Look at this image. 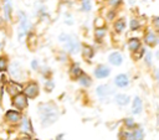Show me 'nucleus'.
Listing matches in <instances>:
<instances>
[{
	"mask_svg": "<svg viewBox=\"0 0 159 140\" xmlns=\"http://www.w3.org/2000/svg\"><path fill=\"white\" fill-rule=\"evenodd\" d=\"M9 66V59L6 56H0V73H4L7 71Z\"/></svg>",
	"mask_w": 159,
	"mask_h": 140,
	"instance_id": "cd10ccee",
	"label": "nucleus"
},
{
	"mask_svg": "<svg viewBox=\"0 0 159 140\" xmlns=\"http://www.w3.org/2000/svg\"><path fill=\"white\" fill-rule=\"evenodd\" d=\"M2 14L5 22H10L12 20V2L11 0H2Z\"/></svg>",
	"mask_w": 159,
	"mask_h": 140,
	"instance_id": "6e6552de",
	"label": "nucleus"
},
{
	"mask_svg": "<svg viewBox=\"0 0 159 140\" xmlns=\"http://www.w3.org/2000/svg\"><path fill=\"white\" fill-rule=\"evenodd\" d=\"M1 48H2V43L0 42V50H1Z\"/></svg>",
	"mask_w": 159,
	"mask_h": 140,
	"instance_id": "49530a36",
	"label": "nucleus"
},
{
	"mask_svg": "<svg viewBox=\"0 0 159 140\" xmlns=\"http://www.w3.org/2000/svg\"><path fill=\"white\" fill-rule=\"evenodd\" d=\"M93 73H94V77H96V78L103 79V78H107V77L111 74V68H109L108 66H106V64H98V66L94 68Z\"/></svg>",
	"mask_w": 159,
	"mask_h": 140,
	"instance_id": "1a4fd4ad",
	"label": "nucleus"
},
{
	"mask_svg": "<svg viewBox=\"0 0 159 140\" xmlns=\"http://www.w3.org/2000/svg\"><path fill=\"white\" fill-rule=\"evenodd\" d=\"M31 68H32L34 71H37V69H39V61H37V59H32V61H31Z\"/></svg>",
	"mask_w": 159,
	"mask_h": 140,
	"instance_id": "58836bf2",
	"label": "nucleus"
},
{
	"mask_svg": "<svg viewBox=\"0 0 159 140\" xmlns=\"http://www.w3.org/2000/svg\"><path fill=\"white\" fill-rule=\"evenodd\" d=\"M82 56L84 59L89 61L92 59V57L94 56V48L91 46V45H82Z\"/></svg>",
	"mask_w": 159,
	"mask_h": 140,
	"instance_id": "aec40b11",
	"label": "nucleus"
},
{
	"mask_svg": "<svg viewBox=\"0 0 159 140\" xmlns=\"http://www.w3.org/2000/svg\"><path fill=\"white\" fill-rule=\"evenodd\" d=\"M21 131L25 133V134H32L34 133V128H32V124H31V120L29 118H22L21 120V126H20Z\"/></svg>",
	"mask_w": 159,
	"mask_h": 140,
	"instance_id": "a211bd4d",
	"label": "nucleus"
},
{
	"mask_svg": "<svg viewBox=\"0 0 159 140\" xmlns=\"http://www.w3.org/2000/svg\"><path fill=\"white\" fill-rule=\"evenodd\" d=\"M26 43H27V46L30 48H35V46H36V36H35V33L32 31H30L27 33V36H26Z\"/></svg>",
	"mask_w": 159,
	"mask_h": 140,
	"instance_id": "393cba45",
	"label": "nucleus"
},
{
	"mask_svg": "<svg viewBox=\"0 0 159 140\" xmlns=\"http://www.w3.org/2000/svg\"><path fill=\"white\" fill-rule=\"evenodd\" d=\"M5 119L6 121L11 123V124H16L20 121L21 119V113L20 110H15V109H9L6 113H5Z\"/></svg>",
	"mask_w": 159,
	"mask_h": 140,
	"instance_id": "9d476101",
	"label": "nucleus"
},
{
	"mask_svg": "<svg viewBox=\"0 0 159 140\" xmlns=\"http://www.w3.org/2000/svg\"><path fill=\"white\" fill-rule=\"evenodd\" d=\"M63 47H65L66 52H68L71 55H76V53H78L81 51V43L73 35L68 36V38L63 42Z\"/></svg>",
	"mask_w": 159,
	"mask_h": 140,
	"instance_id": "7ed1b4c3",
	"label": "nucleus"
},
{
	"mask_svg": "<svg viewBox=\"0 0 159 140\" xmlns=\"http://www.w3.org/2000/svg\"><path fill=\"white\" fill-rule=\"evenodd\" d=\"M144 139V131L142 128H135L130 131V140H143Z\"/></svg>",
	"mask_w": 159,
	"mask_h": 140,
	"instance_id": "b1692460",
	"label": "nucleus"
},
{
	"mask_svg": "<svg viewBox=\"0 0 159 140\" xmlns=\"http://www.w3.org/2000/svg\"><path fill=\"white\" fill-rule=\"evenodd\" d=\"M68 36H70V33H65V32H62V33H60V36H58V41L63 43V42L68 38Z\"/></svg>",
	"mask_w": 159,
	"mask_h": 140,
	"instance_id": "4c0bfd02",
	"label": "nucleus"
},
{
	"mask_svg": "<svg viewBox=\"0 0 159 140\" xmlns=\"http://www.w3.org/2000/svg\"><path fill=\"white\" fill-rule=\"evenodd\" d=\"M155 58H157V59H159V50L155 52Z\"/></svg>",
	"mask_w": 159,
	"mask_h": 140,
	"instance_id": "a18cd8bd",
	"label": "nucleus"
},
{
	"mask_svg": "<svg viewBox=\"0 0 159 140\" xmlns=\"http://www.w3.org/2000/svg\"><path fill=\"white\" fill-rule=\"evenodd\" d=\"M129 28H130V31H138L139 28H140V22H139V20L138 19H135V17H133V19H130V21H129Z\"/></svg>",
	"mask_w": 159,
	"mask_h": 140,
	"instance_id": "c85d7f7f",
	"label": "nucleus"
},
{
	"mask_svg": "<svg viewBox=\"0 0 159 140\" xmlns=\"http://www.w3.org/2000/svg\"><path fill=\"white\" fill-rule=\"evenodd\" d=\"M116 15H117V11H116V9H111L108 12H107V20L108 21H113L114 20V17H116Z\"/></svg>",
	"mask_w": 159,
	"mask_h": 140,
	"instance_id": "f704fd0d",
	"label": "nucleus"
},
{
	"mask_svg": "<svg viewBox=\"0 0 159 140\" xmlns=\"http://www.w3.org/2000/svg\"><path fill=\"white\" fill-rule=\"evenodd\" d=\"M9 71H10V74H11L12 78H15V79H21V77H22V69H21V67H20V64H19L17 62L11 63Z\"/></svg>",
	"mask_w": 159,
	"mask_h": 140,
	"instance_id": "f8f14e48",
	"label": "nucleus"
},
{
	"mask_svg": "<svg viewBox=\"0 0 159 140\" xmlns=\"http://www.w3.org/2000/svg\"><path fill=\"white\" fill-rule=\"evenodd\" d=\"M6 89H7V92H9L12 97H14L15 94H17V93H21V90H22L21 85H20L17 82H15V81L7 82V83H6Z\"/></svg>",
	"mask_w": 159,
	"mask_h": 140,
	"instance_id": "dca6fc26",
	"label": "nucleus"
},
{
	"mask_svg": "<svg viewBox=\"0 0 159 140\" xmlns=\"http://www.w3.org/2000/svg\"><path fill=\"white\" fill-rule=\"evenodd\" d=\"M39 110V115H40V120H41V125L42 126H50L53 123L57 121L60 114L58 110L56 109V107L51 103H41L37 108Z\"/></svg>",
	"mask_w": 159,
	"mask_h": 140,
	"instance_id": "f257e3e1",
	"label": "nucleus"
},
{
	"mask_svg": "<svg viewBox=\"0 0 159 140\" xmlns=\"http://www.w3.org/2000/svg\"><path fill=\"white\" fill-rule=\"evenodd\" d=\"M123 124H124V128L127 130H134L137 128V124H135V121H134L133 118H125L123 120Z\"/></svg>",
	"mask_w": 159,
	"mask_h": 140,
	"instance_id": "a878e982",
	"label": "nucleus"
},
{
	"mask_svg": "<svg viewBox=\"0 0 159 140\" xmlns=\"http://www.w3.org/2000/svg\"><path fill=\"white\" fill-rule=\"evenodd\" d=\"M4 25H5V20H4L2 17H0V28L4 27Z\"/></svg>",
	"mask_w": 159,
	"mask_h": 140,
	"instance_id": "c03bdc74",
	"label": "nucleus"
},
{
	"mask_svg": "<svg viewBox=\"0 0 159 140\" xmlns=\"http://www.w3.org/2000/svg\"><path fill=\"white\" fill-rule=\"evenodd\" d=\"M19 28H17V38L20 42H22L24 38H26L27 33L31 31V24L27 19V15L24 11H19Z\"/></svg>",
	"mask_w": 159,
	"mask_h": 140,
	"instance_id": "f03ea898",
	"label": "nucleus"
},
{
	"mask_svg": "<svg viewBox=\"0 0 159 140\" xmlns=\"http://www.w3.org/2000/svg\"><path fill=\"white\" fill-rule=\"evenodd\" d=\"M96 94L99 97L101 100H108L109 97L113 94V89L109 84H101L96 89Z\"/></svg>",
	"mask_w": 159,
	"mask_h": 140,
	"instance_id": "39448f33",
	"label": "nucleus"
},
{
	"mask_svg": "<svg viewBox=\"0 0 159 140\" xmlns=\"http://www.w3.org/2000/svg\"><path fill=\"white\" fill-rule=\"evenodd\" d=\"M154 78L159 82V69H155V71H154Z\"/></svg>",
	"mask_w": 159,
	"mask_h": 140,
	"instance_id": "79ce46f5",
	"label": "nucleus"
},
{
	"mask_svg": "<svg viewBox=\"0 0 159 140\" xmlns=\"http://www.w3.org/2000/svg\"><path fill=\"white\" fill-rule=\"evenodd\" d=\"M144 43L149 47H154L159 43V37L157 36V33L152 30H148L145 33H144Z\"/></svg>",
	"mask_w": 159,
	"mask_h": 140,
	"instance_id": "0eeeda50",
	"label": "nucleus"
},
{
	"mask_svg": "<svg viewBox=\"0 0 159 140\" xmlns=\"http://www.w3.org/2000/svg\"><path fill=\"white\" fill-rule=\"evenodd\" d=\"M107 33V28L106 27H99V28H94L93 31V36H94V40L97 42H102V40L104 38Z\"/></svg>",
	"mask_w": 159,
	"mask_h": 140,
	"instance_id": "4be33fe9",
	"label": "nucleus"
},
{
	"mask_svg": "<svg viewBox=\"0 0 159 140\" xmlns=\"http://www.w3.org/2000/svg\"><path fill=\"white\" fill-rule=\"evenodd\" d=\"M128 50L130 51V52H137L140 47H142V41H140V38H138V37H130L129 40H128Z\"/></svg>",
	"mask_w": 159,
	"mask_h": 140,
	"instance_id": "2eb2a0df",
	"label": "nucleus"
},
{
	"mask_svg": "<svg viewBox=\"0 0 159 140\" xmlns=\"http://www.w3.org/2000/svg\"><path fill=\"white\" fill-rule=\"evenodd\" d=\"M93 25H94V28H99V27H106V26H104V25H106L104 17H101V16L96 17V19H94V22H93Z\"/></svg>",
	"mask_w": 159,
	"mask_h": 140,
	"instance_id": "c756f323",
	"label": "nucleus"
},
{
	"mask_svg": "<svg viewBox=\"0 0 159 140\" xmlns=\"http://www.w3.org/2000/svg\"><path fill=\"white\" fill-rule=\"evenodd\" d=\"M152 26L154 27V30L157 32H159V15L153 16V19H152Z\"/></svg>",
	"mask_w": 159,
	"mask_h": 140,
	"instance_id": "72a5a7b5",
	"label": "nucleus"
},
{
	"mask_svg": "<svg viewBox=\"0 0 159 140\" xmlns=\"http://www.w3.org/2000/svg\"><path fill=\"white\" fill-rule=\"evenodd\" d=\"M82 12H89L92 10V2L91 0H82L81 1V9Z\"/></svg>",
	"mask_w": 159,
	"mask_h": 140,
	"instance_id": "bb28decb",
	"label": "nucleus"
},
{
	"mask_svg": "<svg viewBox=\"0 0 159 140\" xmlns=\"http://www.w3.org/2000/svg\"><path fill=\"white\" fill-rule=\"evenodd\" d=\"M152 56H153V55H152V52H149V51H147L145 55L143 56V57H144V62H145L147 66H150V64H152Z\"/></svg>",
	"mask_w": 159,
	"mask_h": 140,
	"instance_id": "c9c22d12",
	"label": "nucleus"
},
{
	"mask_svg": "<svg viewBox=\"0 0 159 140\" xmlns=\"http://www.w3.org/2000/svg\"><path fill=\"white\" fill-rule=\"evenodd\" d=\"M108 61H109V63H111L112 66H120L122 62H123V56H122L120 52L114 51V52H112V53L108 56Z\"/></svg>",
	"mask_w": 159,
	"mask_h": 140,
	"instance_id": "4468645a",
	"label": "nucleus"
},
{
	"mask_svg": "<svg viewBox=\"0 0 159 140\" xmlns=\"http://www.w3.org/2000/svg\"><path fill=\"white\" fill-rule=\"evenodd\" d=\"M39 93H40V87H39V84H37L36 82H34V81L29 82V83L25 85V88H24V94H25L27 98L34 99V98H36V97L39 95Z\"/></svg>",
	"mask_w": 159,
	"mask_h": 140,
	"instance_id": "20e7f679",
	"label": "nucleus"
},
{
	"mask_svg": "<svg viewBox=\"0 0 159 140\" xmlns=\"http://www.w3.org/2000/svg\"><path fill=\"white\" fill-rule=\"evenodd\" d=\"M42 74L43 76H50L51 74V71H50V68H47V67H43V71H42Z\"/></svg>",
	"mask_w": 159,
	"mask_h": 140,
	"instance_id": "a19ab883",
	"label": "nucleus"
},
{
	"mask_svg": "<svg viewBox=\"0 0 159 140\" xmlns=\"http://www.w3.org/2000/svg\"><path fill=\"white\" fill-rule=\"evenodd\" d=\"M145 52H147V48H145V47H140L137 52L133 53V58H135V59H140V58L145 55Z\"/></svg>",
	"mask_w": 159,
	"mask_h": 140,
	"instance_id": "7c9ffc66",
	"label": "nucleus"
},
{
	"mask_svg": "<svg viewBox=\"0 0 159 140\" xmlns=\"http://www.w3.org/2000/svg\"><path fill=\"white\" fill-rule=\"evenodd\" d=\"M78 83L82 85V87H84V88H87V87H89L91 84H92V79H91V77L87 74V73H82L80 77H78Z\"/></svg>",
	"mask_w": 159,
	"mask_h": 140,
	"instance_id": "5701e85b",
	"label": "nucleus"
},
{
	"mask_svg": "<svg viewBox=\"0 0 159 140\" xmlns=\"http://www.w3.org/2000/svg\"><path fill=\"white\" fill-rule=\"evenodd\" d=\"M107 4L112 7V9H117L118 6H120L123 4V0H106Z\"/></svg>",
	"mask_w": 159,
	"mask_h": 140,
	"instance_id": "2f4dec72",
	"label": "nucleus"
},
{
	"mask_svg": "<svg viewBox=\"0 0 159 140\" xmlns=\"http://www.w3.org/2000/svg\"><path fill=\"white\" fill-rule=\"evenodd\" d=\"M114 84L118 88H125L129 84V77L127 73H119L114 77Z\"/></svg>",
	"mask_w": 159,
	"mask_h": 140,
	"instance_id": "9b49d317",
	"label": "nucleus"
},
{
	"mask_svg": "<svg viewBox=\"0 0 159 140\" xmlns=\"http://www.w3.org/2000/svg\"><path fill=\"white\" fill-rule=\"evenodd\" d=\"M129 100H130L129 95H127V94H124V93L117 94V95L114 97V102H116L118 105H120V107H124V105H127V104L129 103Z\"/></svg>",
	"mask_w": 159,
	"mask_h": 140,
	"instance_id": "412c9836",
	"label": "nucleus"
},
{
	"mask_svg": "<svg viewBox=\"0 0 159 140\" xmlns=\"http://www.w3.org/2000/svg\"><path fill=\"white\" fill-rule=\"evenodd\" d=\"M12 104L17 110H24L27 107V97L21 92L12 97Z\"/></svg>",
	"mask_w": 159,
	"mask_h": 140,
	"instance_id": "423d86ee",
	"label": "nucleus"
},
{
	"mask_svg": "<svg viewBox=\"0 0 159 140\" xmlns=\"http://www.w3.org/2000/svg\"><path fill=\"white\" fill-rule=\"evenodd\" d=\"M127 27V21L124 17H119L117 20H114L113 22V30L116 33H122Z\"/></svg>",
	"mask_w": 159,
	"mask_h": 140,
	"instance_id": "ddd939ff",
	"label": "nucleus"
},
{
	"mask_svg": "<svg viewBox=\"0 0 159 140\" xmlns=\"http://www.w3.org/2000/svg\"><path fill=\"white\" fill-rule=\"evenodd\" d=\"M68 73H70V77L72 78V79H78V77L83 73V71L81 69V67H80V64L78 63H72L71 64V67H70V69H68Z\"/></svg>",
	"mask_w": 159,
	"mask_h": 140,
	"instance_id": "f3484780",
	"label": "nucleus"
},
{
	"mask_svg": "<svg viewBox=\"0 0 159 140\" xmlns=\"http://www.w3.org/2000/svg\"><path fill=\"white\" fill-rule=\"evenodd\" d=\"M53 88H55V82L51 81V79H47V81L45 82V90H46V92H51Z\"/></svg>",
	"mask_w": 159,
	"mask_h": 140,
	"instance_id": "473e14b6",
	"label": "nucleus"
},
{
	"mask_svg": "<svg viewBox=\"0 0 159 140\" xmlns=\"http://www.w3.org/2000/svg\"><path fill=\"white\" fill-rule=\"evenodd\" d=\"M66 57H67V56H66V51H62V52L60 53V56H58V59H60L61 62H63V61L66 59Z\"/></svg>",
	"mask_w": 159,
	"mask_h": 140,
	"instance_id": "ea45409f",
	"label": "nucleus"
},
{
	"mask_svg": "<svg viewBox=\"0 0 159 140\" xmlns=\"http://www.w3.org/2000/svg\"><path fill=\"white\" fill-rule=\"evenodd\" d=\"M65 138V134H58L57 136H56V140H62Z\"/></svg>",
	"mask_w": 159,
	"mask_h": 140,
	"instance_id": "37998d69",
	"label": "nucleus"
},
{
	"mask_svg": "<svg viewBox=\"0 0 159 140\" xmlns=\"http://www.w3.org/2000/svg\"><path fill=\"white\" fill-rule=\"evenodd\" d=\"M142 109H143V102L138 95H135L134 99H133V103H132V113L135 114V115L140 114Z\"/></svg>",
	"mask_w": 159,
	"mask_h": 140,
	"instance_id": "6ab92c4d",
	"label": "nucleus"
},
{
	"mask_svg": "<svg viewBox=\"0 0 159 140\" xmlns=\"http://www.w3.org/2000/svg\"><path fill=\"white\" fill-rule=\"evenodd\" d=\"M65 24L67 25H73V17L71 14H66L65 15Z\"/></svg>",
	"mask_w": 159,
	"mask_h": 140,
	"instance_id": "e433bc0d",
	"label": "nucleus"
}]
</instances>
